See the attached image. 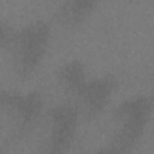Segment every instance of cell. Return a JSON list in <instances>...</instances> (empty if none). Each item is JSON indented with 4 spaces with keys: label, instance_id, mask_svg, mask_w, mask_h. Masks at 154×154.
<instances>
[{
    "label": "cell",
    "instance_id": "9c48e42d",
    "mask_svg": "<svg viewBox=\"0 0 154 154\" xmlns=\"http://www.w3.org/2000/svg\"><path fill=\"white\" fill-rule=\"evenodd\" d=\"M91 154H122L117 148H114L113 146H111L109 143L106 147H102L100 149H97L96 152L91 153Z\"/></svg>",
    "mask_w": 154,
    "mask_h": 154
},
{
    "label": "cell",
    "instance_id": "ba28073f",
    "mask_svg": "<svg viewBox=\"0 0 154 154\" xmlns=\"http://www.w3.org/2000/svg\"><path fill=\"white\" fill-rule=\"evenodd\" d=\"M14 31L16 30L10 24H7L4 20L1 22V24H0V46L4 51H7L10 43H11V40L14 35Z\"/></svg>",
    "mask_w": 154,
    "mask_h": 154
},
{
    "label": "cell",
    "instance_id": "52a82bcc",
    "mask_svg": "<svg viewBox=\"0 0 154 154\" xmlns=\"http://www.w3.org/2000/svg\"><path fill=\"white\" fill-rule=\"evenodd\" d=\"M97 6L91 0H70L60 4L54 12V20L63 28L77 29L93 14Z\"/></svg>",
    "mask_w": 154,
    "mask_h": 154
},
{
    "label": "cell",
    "instance_id": "5b68a950",
    "mask_svg": "<svg viewBox=\"0 0 154 154\" xmlns=\"http://www.w3.org/2000/svg\"><path fill=\"white\" fill-rule=\"evenodd\" d=\"M116 89L117 78L113 75L107 73L89 79L75 106L85 120H93L107 107Z\"/></svg>",
    "mask_w": 154,
    "mask_h": 154
},
{
    "label": "cell",
    "instance_id": "8992f818",
    "mask_svg": "<svg viewBox=\"0 0 154 154\" xmlns=\"http://www.w3.org/2000/svg\"><path fill=\"white\" fill-rule=\"evenodd\" d=\"M55 79L63 93L73 100L75 103L89 81L87 78L84 64L77 59L70 60L59 66L55 72Z\"/></svg>",
    "mask_w": 154,
    "mask_h": 154
},
{
    "label": "cell",
    "instance_id": "6da1fadb",
    "mask_svg": "<svg viewBox=\"0 0 154 154\" xmlns=\"http://www.w3.org/2000/svg\"><path fill=\"white\" fill-rule=\"evenodd\" d=\"M153 112V101L146 95L131 96L120 102L112 114L109 144L122 154H130L141 141Z\"/></svg>",
    "mask_w": 154,
    "mask_h": 154
},
{
    "label": "cell",
    "instance_id": "7a4b0ae2",
    "mask_svg": "<svg viewBox=\"0 0 154 154\" xmlns=\"http://www.w3.org/2000/svg\"><path fill=\"white\" fill-rule=\"evenodd\" d=\"M51 40V25L35 20L14 31L7 52L14 73L19 78L30 77L41 65Z\"/></svg>",
    "mask_w": 154,
    "mask_h": 154
},
{
    "label": "cell",
    "instance_id": "3957f363",
    "mask_svg": "<svg viewBox=\"0 0 154 154\" xmlns=\"http://www.w3.org/2000/svg\"><path fill=\"white\" fill-rule=\"evenodd\" d=\"M79 112L71 103L51 107L46 113L40 154H67L75 142Z\"/></svg>",
    "mask_w": 154,
    "mask_h": 154
},
{
    "label": "cell",
    "instance_id": "277c9868",
    "mask_svg": "<svg viewBox=\"0 0 154 154\" xmlns=\"http://www.w3.org/2000/svg\"><path fill=\"white\" fill-rule=\"evenodd\" d=\"M0 102L11 132L16 136L28 134L37 124L43 111V100L38 91L18 93L1 90Z\"/></svg>",
    "mask_w": 154,
    "mask_h": 154
}]
</instances>
